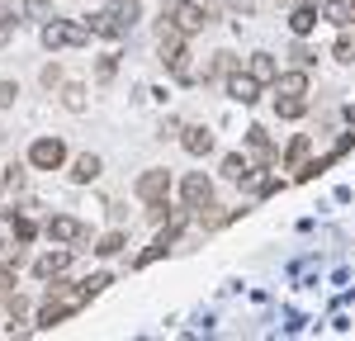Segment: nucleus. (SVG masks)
Returning <instances> with one entry per match:
<instances>
[{
	"mask_svg": "<svg viewBox=\"0 0 355 341\" xmlns=\"http://www.w3.org/2000/svg\"><path fill=\"white\" fill-rule=\"evenodd\" d=\"M15 100H19V85H15V81H0V110H10Z\"/></svg>",
	"mask_w": 355,
	"mask_h": 341,
	"instance_id": "obj_26",
	"label": "nucleus"
},
{
	"mask_svg": "<svg viewBox=\"0 0 355 341\" xmlns=\"http://www.w3.org/2000/svg\"><path fill=\"white\" fill-rule=\"evenodd\" d=\"M62 105L71 114H81L85 110V85H67V90H62Z\"/></svg>",
	"mask_w": 355,
	"mask_h": 341,
	"instance_id": "obj_19",
	"label": "nucleus"
},
{
	"mask_svg": "<svg viewBox=\"0 0 355 341\" xmlns=\"http://www.w3.org/2000/svg\"><path fill=\"white\" fill-rule=\"evenodd\" d=\"M346 15H351V24H355V0H346Z\"/></svg>",
	"mask_w": 355,
	"mask_h": 341,
	"instance_id": "obj_31",
	"label": "nucleus"
},
{
	"mask_svg": "<svg viewBox=\"0 0 355 341\" xmlns=\"http://www.w3.org/2000/svg\"><path fill=\"white\" fill-rule=\"evenodd\" d=\"M180 195H185V209L190 213H204V209H214V180L204 170H190L185 185H180Z\"/></svg>",
	"mask_w": 355,
	"mask_h": 341,
	"instance_id": "obj_2",
	"label": "nucleus"
},
{
	"mask_svg": "<svg viewBox=\"0 0 355 341\" xmlns=\"http://www.w3.org/2000/svg\"><path fill=\"white\" fill-rule=\"evenodd\" d=\"M246 71H251V76H256L261 85L279 76V67H275V57H270V53H256V57H251V67H246Z\"/></svg>",
	"mask_w": 355,
	"mask_h": 341,
	"instance_id": "obj_16",
	"label": "nucleus"
},
{
	"mask_svg": "<svg viewBox=\"0 0 355 341\" xmlns=\"http://www.w3.org/2000/svg\"><path fill=\"white\" fill-rule=\"evenodd\" d=\"M105 284H110V275H90V280H81L85 299H95V294H100V289H105Z\"/></svg>",
	"mask_w": 355,
	"mask_h": 341,
	"instance_id": "obj_27",
	"label": "nucleus"
},
{
	"mask_svg": "<svg viewBox=\"0 0 355 341\" xmlns=\"http://www.w3.org/2000/svg\"><path fill=\"white\" fill-rule=\"evenodd\" d=\"M275 90L279 95H308V67L303 71H279L275 76Z\"/></svg>",
	"mask_w": 355,
	"mask_h": 341,
	"instance_id": "obj_11",
	"label": "nucleus"
},
{
	"mask_svg": "<svg viewBox=\"0 0 355 341\" xmlns=\"http://www.w3.org/2000/svg\"><path fill=\"white\" fill-rule=\"evenodd\" d=\"M114 15H119L123 28H133L137 19H142V5H137V0H114Z\"/></svg>",
	"mask_w": 355,
	"mask_h": 341,
	"instance_id": "obj_18",
	"label": "nucleus"
},
{
	"mask_svg": "<svg viewBox=\"0 0 355 341\" xmlns=\"http://www.w3.org/2000/svg\"><path fill=\"white\" fill-rule=\"evenodd\" d=\"M180 142H185V152H190V157H209V152H214V133H209L204 123H190Z\"/></svg>",
	"mask_w": 355,
	"mask_h": 341,
	"instance_id": "obj_10",
	"label": "nucleus"
},
{
	"mask_svg": "<svg viewBox=\"0 0 355 341\" xmlns=\"http://www.w3.org/2000/svg\"><path fill=\"white\" fill-rule=\"evenodd\" d=\"M85 28H90L95 38H123V33H128V28L119 24L114 10H95V15H85Z\"/></svg>",
	"mask_w": 355,
	"mask_h": 341,
	"instance_id": "obj_8",
	"label": "nucleus"
},
{
	"mask_svg": "<svg viewBox=\"0 0 355 341\" xmlns=\"http://www.w3.org/2000/svg\"><path fill=\"white\" fill-rule=\"evenodd\" d=\"M331 57H336V62H355V43H351V33H341V38H336Z\"/></svg>",
	"mask_w": 355,
	"mask_h": 341,
	"instance_id": "obj_25",
	"label": "nucleus"
},
{
	"mask_svg": "<svg viewBox=\"0 0 355 341\" xmlns=\"http://www.w3.org/2000/svg\"><path fill=\"white\" fill-rule=\"evenodd\" d=\"M0 252H5V247H0Z\"/></svg>",
	"mask_w": 355,
	"mask_h": 341,
	"instance_id": "obj_33",
	"label": "nucleus"
},
{
	"mask_svg": "<svg viewBox=\"0 0 355 341\" xmlns=\"http://www.w3.org/2000/svg\"><path fill=\"white\" fill-rule=\"evenodd\" d=\"M322 15H327L331 24H351V15H346V0H327V5H322Z\"/></svg>",
	"mask_w": 355,
	"mask_h": 341,
	"instance_id": "obj_23",
	"label": "nucleus"
},
{
	"mask_svg": "<svg viewBox=\"0 0 355 341\" xmlns=\"http://www.w3.org/2000/svg\"><path fill=\"white\" fill-rule=\"evenodd\" d=\"M246 147H251L256 161H275V147H270V138H266V128H246Z\"/></svg>",
	"mask_w": 355,
	"mask_h": 341,
	"instance_id": "obj_14",
	"label": "nucleus"
},
{
	"mask_svg": "<svg viewBox=\"0 0 355 341\" xmlns=\"http://www.w3.org/2000/svg\"><path fill=\"white\" fill-rule=\"evenodd\" d=\"M62 161H67V142L62 138H38L28 147V166L33 170H57Z\"/></svg>",
	"mask_w": 355,
	"mask_h": 341,
	"instance_id": "obj_4",
	"label": "nucleus"
},
{
	"mask_svg": "<svg viewBox=\"0 0 355 341\" xmlns=\"http://www.w3.org/2000/svg\"><path fill=\"white\" fill-rule=\"evenodd\" d=\"M48 237H53L57 247H71V242H85L90 232H85L81 218H71V213H57V218H48Z\"/></svg>",
	"mask_w": 355,
	"mask_h": 341,
	"instance_id": "obj_6",
	"label": "nucleus"
},
{
	"mask_svg": "<svg viewBox=\"0 0 355 341\" xmlns=\"http://www.w3.org/2000/svg\"><path fill=\"white\" fill-rule=\"evenodd\" d=\"M15 299V265H0V308Z\"/></svg>",
	"mask_w": 355,
	"mask_h": 341,
	"instance_id": "obj_21",
	"label": "nucleus"
},
{
	"mask_svg": "<svg viewBox=\"0 0 355 341\" xmlns=\"http://www.w3.org/2000/svg\"><path fill=\"white\" fill-rule=\"evenodd\" d=\"M166 15H171V24L180 28L185 38H190V33H199V28L209 24V5H194V0H175Z\"/></svg>",
	"mask_w": 355,
	"mask_h": 341,
	"instance_id": "obj_3",
	"label": "nucleus"
},
{
	"mask_svg": "<svg viewBox=\"0 0 355 341\" xmlns=\"http://www.w3.org/2000/svg\"><path fill=\"white\" fill-rule=\"evenodd\" d=\"M223 175L227 180H251V161H246L242 152H232V157H223Z\"/></svg>",
	"mask_w": 355,
	"mask_h": 341,
	"instance_id": "obj_17",
	"label": "nucleus"
},
{
	"mask_svg": "<svg viewBox=\"0 0 355 341\" xmlns=\"http://www.w3.org/2000/svg\"><path fill=\"white\" fill-rule=\"evenodd\" d=\"M308 147H313L308 138H294V142H289V157H284V166L299 170V166H303V157H308Z\"/></svg>",
	"mask_w": 355,
	"mask_h": 341,
	"instance_id": "obj_20",
	"label": "nucleus"
},
{
	"mask_svg": "<svg viewBox=\"0 0 355 341\" xmlns=\"http://www.w3.org/2000/svg\"><path fill=\"white\" fill-rule=\"evenodd\" d=\"M15 237L28 242V237H33V223H28V218H15Z\"/></svg>",
	"mask_w": 355,
	"mask_h": 341,
	"instance_id": "obj_30",
	"label": "nucleus"
},
{
	"mask_svg": "<svg viewBox=\"0 0 355 341\" xmlns=\"http://www.w3.org/2000/svg\"><path fill=\"white\" fill-rule=\"evenodd\" d=\"M100 170H105V161H100L95 152H85V157H76V166H71V180H76V185H90Z\"/></svg>",
	"mask_w": 355,
	"mask_h": 341,
	"instance_id": "obj_12",
	"label": "nucleus"
},
{
	"mask_svg": "<svg viewBox=\"0 0 355 341\" xmlns=\"http://www.w3.org/2000/svg\"><path fill=\"white\" fill-rule=\"evenodd\" d=\"M67 265H71V252L62 247V252H48V256H38V261H33V275H38V280H53V275H62Z\"/></svg>",
	"mask_w": 355,
	"mask_h": 341,
	"instance_id": "obj_9",
	"label": "nucleus"
},
{
	"mask_svg": "<svg viewBox=\"0 0 355 341\" xmlns=\"http://www.w3.org/2000/svg\"><path fill=\"white\" fill-rule=\"evenodd\" d=\"M114 67H119V62H114V53H105V57H100V67H95V76H100V81H110Z\"/></svg>",
	"mask_w": 355,
	"mask_h": 341,
	"instance_id": "obj_28",
	"label": "nucleus"
},
{
	"mask_svg": "<svg viewBox=\"0 0 355 341\" xmlns=\"http://www.w3.org/2000/svg\"><path fill=\"white\" fill-rule=\"evenodd\" d=\"M346 119H351V123H355V105H346Z\"/></svg>",
	"mask_w": 355,
	"mask_h": 341,
	"instance_id": "obj_32",
	"label": "nucleus"
},
{
	"mask_svg": "<svg viewBox=\"0 0 355 341\" xmlns=\"http://www.w3.org/2000/svg\"><path fill=\"white\" fill-rule=\"evenodd\" d=\"M15 24H19V19H15V10H5V5H0V48L15 38Z\"/></svg>",
	"mask_w": 355,
	"mask_h": 341,
	"instance_id": "obj_22",
	"label": "nucleus"
},
{
	"mask_svg": "<svg viewBox=\"0 0 355 341\" xmlns=\"http://www.w3.org/2000/svg\"><path fill=\"white\" fill-rule=\"evenodd\" d=\"M43 85H48V90L62 85V67H57V62H53V67H43Z\"/></svg>",
	"mask_w": 355,
	"mask_h": 341,
	"instance_id": "obj_29",
	"label": "nucleus"
},
{
	"mask_svg": "<svg viewBox=\"0 0 355 341\" xmlns=\"http://www.w3.org/2000/svg\"><path fill=\"white\" fill-rule=\"evenodd\" d=\"M90 43V28L71 24V19H53L43 24V48H85Z\"/></svg>",
	"mask_w": 355,
	"mask_h": 341,
	"instance_id": "obj_1",
	"label": "nucleus"
},
{
	"mask_svg": "<svg viewBox=\"0 0 355 341\" xmlns=\"http://www.w3.org/2000/svg\"><path fill=\"white\" fill-rule=\"evenodd\" d=\"M308 114V100L303 95H279L275 100V119H303Z\"/></svg>",
	"mask_w": 355,
	"mask_h": 341,
	"instance_id": "obj_15",
	"label": "nucleus"
},
{
	"mask_svg": "<svg viewBox=\"0 0 355 341\" xmlns=\"http://www.w3.org/2000/svg\"><path fill=\"white\" fill-rule=\"evenodd\" d=\"M289 28H294L299 38H308V33L318 28V5H299V10L289 15Z\"/></svg>",
	"mask_w": 355,
	"mask_h": 341,
	"instance_id": "obj_13",
	"label": "nucleus"
},
{
	"mask_svg": "<svg viewBox=\"0 0 355 341\" xmlns=\"http://www.w3.org/2000/svg\"><path fill=\"white\" fill-rule=\"evenodd\" d=\"M227 95H232L237 105H256V100H261V81H256L251 71H232V76H227Z\"/></svg>",
	"mask_w": 355,
	"mask_h": 341,
	"instance_id": "obj_7",
	"label": "nucleus"
},
{
	"mask_svg": "<svg viewBox=\"0 0 355 341\" xmlns=\"http://www.w3.org/2000/svg\"><path fill=\"white\" fill-rule=\"evenodd\" d=\"M133 195L142 199V204H152V199H166V195H171V170H166V166L142 170V175H137V185H133Z\"/></svg>",
	"mask_w": 355,
	"mask_h": 341,
	"instance_id": "obj_5",
	"label": "nucleus"
},
{
	"mask_svg": "<svg viewBox=\"0 0 355 341\" xmlns=\"http://www.w3.org/2000/svg\"><path fill=\"white\" fill-rule=\"evenodd\" d=\"M123 242H128L123 232H110V237H100V247H95V252H100V256H114V252H123Z\"/></svg>",
	"mask_w": 355,
	"mask_h": 341,
	"instance_id": "obj_24",
	"label": "nucleus"
}]
</instances>
